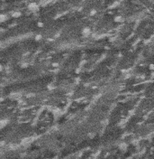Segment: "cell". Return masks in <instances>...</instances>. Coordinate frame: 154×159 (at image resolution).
I'll use <instances>...</instances> for the list:
<instances>
[{
  "label": "cell",
  "instance_id": "1",
  "mask_svg": "<svg viewBox=\"0 0 154 159\" xmlns=\"http://www.w3.org/2000/svg\"><path fill=\"white\" fill-rule=\"evenodd\" d=\"M91 34V29L89 27H84L82 31H81V34L84 36V37H87L89 36V34Z\"/></svg>",
  "mask_w": 154,
  "mask_h": 159
},
{
  "label": "cell",
  "instance_id": "2",
  "mask_svg": "<svg viewBox=\"0 0 154 159\" xmlns=\"http://www.w3.org/2000/svg\"><path fill=\"white\" fill-rule=\"evenodd\" d=\"M7 19H8V17L6 15H0V24L5 23L6 21H7Z\"/></svg>",
  "mask_w": 154,
  "mask_h": 159
},
{
  "label": "cell",
  "instance_id": "3",
  "mask_svg": "<svg viewBox=\"0 0 154 159\" xmlns=\"http://www.w3.org/2000/svg\"><path fill=\"white\" fill-rule=\"evenodd\" d=\"M7 120L0 119V130H1L2 129H4V128L7 126Z\"/></svg>",
  "mask_w": 154,
  "mask_h": 159
},
{
  "label": "cell",
  "instance_id": "4",
  "mask_svg": "<svg viewBox=\"0 0 154 159\" xmlns=\"http://www.w3.org/2000/svg\"><path fill=\"white\" fill-rule=\"evenodd\" d=\"M119 150L122 151V152H125L127 150V145L126 144H121L119 146Z\"/></svg>",
  "mask_w": 154,
  "mask_h": 159
},
{
  "label": "cell",
  "instance_id": "5",
  "mask_svg": "<svg viewBox=\"0 0 154 159\" xmlns=\"http://www.w3.org/2000/svg\"><path fill=\"white\" fill-rule=\"evenodd\" d=\"M20 16H21V13H19V12H15V13L13 14V17H15V18H17V17H20Z\"/></svg>",
  "mask_w": 154,
  "mask_h": 159
},
{
  "label": "cell",
  "instance_id": "6",
  "mask_svg": "<svg viewBox=\"0 0 154 159\" xmlns=\"http://www.w3.org/2000/svg\"><path fill=\"white\" fill-rule=\"evenodd\" d=\"M34 39H35V41H37V42L41 41V40L42 39V34H37V35H35V38Z\"/></svg>",
  "mask_w": 154,
  "mask_h": 159
},
{
  "label": "cell",
  "instance_id": "7",
  "mask_svg": "<svg viewBox=\"0 0 154 159\" xmlns=\"http://www.w3.org/2000/svg\"><path fill=\"white\" fill-rule=\"evenodd\" d=\"M124 18L123 17H121V16H116V18H115V21H116V23H120L121 21H123Z\"/></svg>",
  "mask_w": 154,
  "mask_h": 159
},
{
  "label": "cell",
  "instance_id": "8",
  "mask_svg": "<svg viewBox=\"0 0 154 159\" xmlns=\"http://www.w3.org/2000/svg\"><path fill=\"white\" fill-rule=\"evenodd\" d=\"M37 25H38L39 27H42L43 26V24H42V22H39L38 24H37Z\"/></svg>",
  "mask_w": 154,
  "mask_h": 159
},
{
  "label": "cell",
  "instance_id": "9",
  "mask_svg": "<svg viewBox=\"0 0 154 159\" xmlns=\"http://www.w3.org/2000/svg\"><path fill=\"white\" fill-rule=\"evenodd\" d=\"M58 63H52V66H53V67H58Z\"/></svg>",
  "mask_w": 154,
  "mask_h": 159
},
{
  "label": "cell",
  "instance_id": "10",
  "mask_svg": "<svg viewBox=\"0 0 154 159\" xmlns=\"http://www.w3.org/2000/svg\"><path fill=\"white\" fill-rule=\"evenodd\" d=\"M2 70H3V65L0 64V71H2Z\"/></svg>",
  "mask_w": 154,
  "mask_h": 159
}]
</instances>
